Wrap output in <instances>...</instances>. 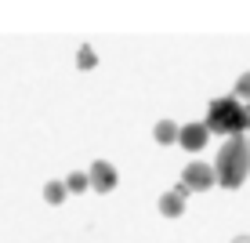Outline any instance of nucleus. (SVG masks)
Masks as SVG:
<instances>
[{"instance_id":"5","label":"nucleus","mask_w":250,"mask_h":243,"mask_svg":"<svg viewBox=\"0 0 250 243\" xmlns=\"http://www.w3.org/2000/svg\"><path fill=\"white\" fill-rule=\"evenodd\" d=\"M207 138H210V127H207V124H185L178 145H185V149L196 153V149H203V145H207Z\"/></svg>"},{"instance_id":"10","label":"nucleus","mask_w":250,"mask_h":243,"mask_svg":"<svg viewBox=\"0 0 250 243\" xmlns=\"http://www.w3.org/2000/svg\"><path fill=\"white\" fill-rule=\"evenodd\" d=\"M76 66H80V69H94V66H98V55H94L91 47H80V55H76Z\"/></svg>"},{"instance_id":"7","label":"nucleus","mask_w":250,"mask_h":243,"mask_svg":"<svg viewBox=\"0 0 250 243\" xmlns=\"http://www.w3.org/2000/svg\"><path fill=\"white\" fill-rule=\"evenodd\" d=\"M152 134H156V142H160V145H170V142H178V138H182V127L170 124V120H160Z\"/></svg>"},{"instance_id":"13","label":"nucleus","mask_w":250,"mask_h":243,"mask_svg":"<svg viewBox=\"0 0 250 243\" xmlns=\"http://www.w3.org/2000/svg\"><path fill=\"white\" fill-rule=\"evenodd\" d=\"M247 142H250V134H247Z\"/></svg>"},{"instance_id":"8","label":"nucleus","mask_w":250,"mask_h":243,"mask_svg":"<svg viewBox=\"0 0 250 243\" xmlns=\"http://www.w3.org/2000/svg\"><path fill=\"white\" fill-rule=\"evenodd\" d=\"M65 193H69V189H65V181H47V185H44V199H47L51 207H58V203H62Z\"/></svg>"},{"instance_id":"3","label":"nucleus","mask_w":250,"mask_h":243,"mask_svg":"<svg viewBox=\"0 0 250 243\" xmlns=\"http://www.w3.org/2000/svg\"><path fill=\"white\" fill-rule=\"evenodd\" d=\"M214 181H218V171H214L210 163H188V167L182 171V185L188 189V193H207Z\"/></svg>"},{"instance_id":"6","label":"nucleus","mask_w":250,"mask_h":243,"mask_svg":"<svg viewBox=\"0 0 250 243\" xmlns=\"http://www.w3.org/2000/svg\"><path fill=\"white\" fill-rule=\"evenodd\" d=\"M185 196H188L185 185H178V189H170V193H163V196H160V214H167V218H178V214L185 211Z\"/></svg>"},{"instance_id":"9","label":"nucleus","mask_w":250,"mask_h":243,"mask_svg":"<svg viewBox=\"0 0 250 243\" xmlns=\"http://www.w3.org/2000/svg\"><path fill=\"white\" fill-rule=\"evenodd\" d=\"M65 189H69V193H83V189H91V175H69Z\"/></svg>"},{"instance_id":"2","label":"nucleus","mask_w":250,"mask_h":243,"mask_svg":"<svg viewBox=\"0 0 250 243\" xmlns=\"http://www.w3.org/2000/svg\"><path fill=\"white\" fill-rule=\"evenodd\" d=\"M250 124V112L239 106V98H214L207 106V127L210 134H243Z\"/></svg>"},{"instance_id":"1","label":"nucleus","mask_w":250,"mask_h":243,"mask_svg":"<svg viewBox=\"0 0 250 243\" xmlns=\"http://www.w3.org/2000/svg\"><path fill=\"white\" fill-rule=\"evenodd\" d=\"M214 171H218V181L225 189H239L250 175V142L247 138H229L225 145H221L218 153V163H214Z\"/></svg>"},{"instance_id":"4","label":"nucleus","mask_w":250,"mask_h":243,"mask_svg":"<svg viewBox=\"0 0 250 243\" xmlns=\"http://www.w3.org/2000/svg\"><path fill=\"white\" fill-rule=\"evenodd\" d=\"M87 175H91V189H94V193H109V189H116V167L109 160H94Z\"/></svg>"},{"instance_id":"12","label":"nucleus","mask_w":250,"mask_h":243,"mask_svg":"<svg viewBox=\"0 0 250 243\" xmlns=\"http://www.w3.org/2000/svg\"><path fill=\"white\" fill-rule=\"evenodd\" d=\"M247 112H250V102H247Z\"/></svg>"},{"instance_id":"11","label":"nucleus","mask_w":250,"mask_h":243,"mask_svg":"<svg viewBox=\"0 0 250 243\" xmlns=\"http://www.w3.org/2000/svg\"><path fill=\"white\" fill-rule=\"evenodd\" d=\"M236 98H247V102H250V73H243V76L236 80Z\"/></svg>"}]
</instances>
